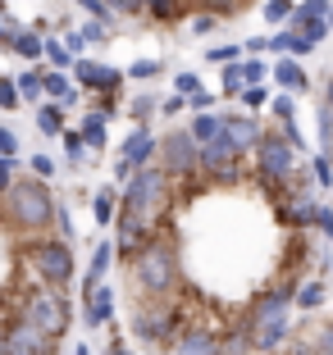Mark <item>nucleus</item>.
Instances as JSON below:
<instances>
[{
  "mask_svg": "<svg viewBox=\"0 0 333 355\" xmlns=\"http://www.w3.org/2000/svg\"><path fill=\"white\" fill-rule=\"evenodd\" d=\"M115 14H142L146 10V0H105Z\"/></svg>",
  "mask_w": 333,
  "mask_h": 355,
  "instance_id": "473e14b6",
  "label": "nucleus"
},
{
  "mask_svg": "<svg viewBox=\"0 0 333 355\" xmlns=\"http://www.w3.org/2000/svg\"><path fill=\"white\" fill-rule=\"evenodd\" d=\"M265 101H270V96H265V87H247V92H242V105H247V110H261Z\"/></svg>",
  "mask_w": 333,
  "mask_h": 355,
  "instance_id": "72a5a7b5",
  "label": "nucleus"
},
{
  "mask_svg": "<svg viewBox=\"0 0 333 355\" xmlns=\"http://www.w3.org/2000/svg\"><path fill=\"white\" fill-rule=\"evenodd\" d=\"M178 278H183V269H178L174 241H169L165 232H156V237L137 251V260H133V287H142L146 296L165 301V296L178 287Z\"/></svg>",
  "mask_w": 333,
  "mask_h": 355,
  "instance_id": "f03ea898",
  "label": "nucleus"
},
{
  "mask_svg": "<svg viewBox=\"0 0 333 355\" xmlns=\"http://www.w3.org/2000/svg\"><path fill=\"white\" fill-rule=\"evenodd\" d=\"M192 110H197V114H210V110H215V96H210V92H197V96H192Z\"/></svg>",
  "mask_w": 333,
  "mask_h": 355,
  "instance_id": "e433bc0d",
  "label": "nucleus"
},
{
  "mask_svg": "<svg viewBox=\"0 0 333 355\" xmlns=\"http://www.w3.org/2000/svg\"><path fill=\"white\" fill-rule=\"evenodd\" d=\"M274 83H279L283 92H306V73H302L292 60H279V69H274Z\"/></svg>",
  "mask_w": 333,
  "mask_h": 355,
  "instance_id": "6ab92c4d",
  "label": "nucleus"
},
{
  "mask_svg": "<svg viewBox=\"0 0 333 355\" xmlns=\"http://www.w3.org/2000/svg\"><path fill=\"white\" fill-rule=\"evenodd\" d=\"M206 60H215V64H238L242 60V46H206Z\"/></svg>",
  "mask_w": 333,
  "mask_h": 355,
  "instance_id": "bb28decb",
  "label": "nucleus"
},
{
  "mask_svg": "<svg viewBox=\"0 0 333 355\" xmlns=\"http://www.w3.org/2000/svg\"><path fill=\"white\" fill-rule=\"evenodd\" d=\"M192 137H197L201 146H206V141H215V137H224V114H215V110H210V114H197L192 119Z\"/></svg>",
  "mask_w": 333,
  "mask_h": 355,
  "instance_id": "2eb2a0df",
  "label": "nucleus"
},
{
  "mask_svg": "<svg viewBox=\"0 0 333 355\" xmlns=\"http://www.w3.org/2000/svg\"><path fill=\"white\" fill-rule=\"evenodd\" d=\"M55 342H60V337H46L42 328L23 324V319H14V324L5 328V346H10V355H55Z\"/></svg>",
  "mask_w": 333,
  "mask_h": 355,
  "instance_id": "6e6552de",
  "label": "nucleus"
},
{
  "mask_svg": "<svg viewBox=\"0 0 333 355\" xmlns=\"http://www.w3.org/2000/svg\"><path fill=\"white\" fill-rule=\"evenodd\" d=\"M274 355H333V319L329 314H315V319L297 324L292 337Z\"/></svg>",
  "mask_w": 333,
  "mask_h": 355,
  "instance_id": "423d86ee",
  "label": "nucleus"
},
{
  "mask_svg": "<svg viewBox=\"0 0 333 355\" xmlns=\"http://www.w3.org/2000/svg\"><path fill=\"white\" fill-rule=\"evenodd\" d=\"M10 51L19 55V60H28V64L46 60V42H42V37H37V32H28V28H23L19 37H14V46H10Z\"/></svg>",
  "mask_w": 333,
  "mask_h": 355,
  "instance_id": "4468645a",
  "label": "nucleus"
},
{
  "mask_svg": "<svg viewBox=\"0 0 333 355\" xmlns=\"http://www.w3.org/2000/svg\"><path fill=\"white\" fill-rule=\"evenodd\" d=\"M219 346H224V333H215V328H206V324H192L188 333L174 342L169 355H219Z\"/></svg>",
  "mask_w": 333,
  "mask_h": 355,
  "instance_id": "1a4fd4ad",
  "label": "nucleus"
},
{
  "mask_svg": "<svg viewBox=\"0 0 333 355\" xmlns=\"http://www.w3.org/2000/svg\"><path fill=\"white\" fill-rule=\"evenodd\" d=\"M78 132H83V141L92 150H105V114H83V123H78Z\"/></svg>",
  "mask_w": 333,
  "mask_h": 355,
  "instance_id": "f3484780",
  "label": "nucleus"
},
{
  "mask_svg": "<svg viewBox=\"0 0 333 355\" xmlns=\"http://www.w3.org/2000/svg\"><path fill=\"white\" fill-rule=\"evenodd\" d=\"M101 69H105V64H96V60H78V64H73V83L96 96V87H101Z\"/></svg>",
  "mask_w": 333,
  "mask_h": 355,
  "instance_id": "a211bd4d",
  "label": "nucleus"
},
{
  "mask_svg": "<svg viewBox=\"0 0 333 355\" xmlns=\"http://www.w3.org/2000/svg\"><path fill=\"white\" fill-rule=\"evenodd\" d=\"M201 14H215V19H233V14L247 10V0H192Z\"/></svg>",
  "mask_w": 333,
  "mask_h": 355,
  "instance_id": "412c9836",
  "label": "nucleus"
},
{
  "mask_svg": "<svg viewBox=\"0 0 333 355\" xmlns=\"http://www.w3.org/2000/svg\"><path fill=\"white\" fill-rule=\"evenodd\" d=\"M73 355H92V351H87V346H78V351H73Z\"/></svg>",
  "mask_w": 333,
  "mask_h": 355,
  "instance_id": "79ce46f5",
  "label": "nucleus"
},
{
  "mask_svg": "<svg viewBox=\"0 0 333 355\" xmlns=\"http://www.w3.org/2000/svg\"><path fill=\"white\" fill-rule=\"evenodd\" d=\"M265 19H270V23H288L292 19V0H265Z\"/></svg>",
  "mask_w": 333,
  "mask_h": 355,
  "instance_id": "a878e982",
  "label": "nucleus"
},
{
  "mask_svg": "<svg viewBox=\"0 0 333 355\" xmlns=\"http://www.w3.org/2000/svg\"><path fill=\"white\" fill-rule=\"evenodd\" d=\"M28 164H32V178H42V182L55 173V159L51 155H28Z\"/></svg>",
  "mask_w": 333,
  "mask_h": 355,
  "instance_id": "7c9ffc66",
  "label": "nucleus"
},
{
  "mask_svg": "<svg viewBox=\"0 0 333 355\" xmlns=\"http://www.w3.org/2000/svg\"><path fill=\"white\" fill-rule=\"evenodd\" d=\"M160 69H165L160 60H137L133 69H128V78H133V83H146V78H160Z\"/></svg>",
  "mask_w": 333,
  "mask_h": 355,
  "instance_id": "393cba45",
  "label": "nucleus"
},
{
  "mask_svg": "<svg viewBox=\"0 0 333 355\" xmlns=\"http://www.w3.org/2000/svg\"><path fill=\"white\" fill-rule=\"evenodd\" d=\"M19 319L32 328H42L46 337H60L69 328V305H64V296L55 287H37V292H28L19 301Z\"/></svg>",
  "mask_w": 333,
  "mask_h": 355,
  "instance_id": "20e7f679",
  "label": "nucleus"
},
{
  "mask_svg": "<svg viewBox=\"0 0 333 355\" xmlns=\"http://www.w3.org/2000/svg\"><path fill=\"white\" fill-rule=\"evenodd\" d=\"M0 355H10V346H5V328H0Z\"/></svg>",
  "mask_w": 333,
  "mask_h": 355,
  "instance_id": "a19ab883",
  "label": "nucleus"
},
{
  "mask_svg": "<svg viewBox=\"0 0 333 355\" xmlns=\"http://www.w3.org/2000/svg\"><path fill=\"white\" fill-rule=\"evenodd\" d=\"M14 83H19V96H23L28 105H37V101L46 96V73H42V69H28V73H19Z\"/></svg>",
  "mask_w": 333,
  "mask_h": 355,
  "instance_id": "dca6fc26",
  "label": "nucleus"
},
{
  "mask_svg": "<svg viewBox=\"0 0 333 355\" xmlns=\"http://www.w3.org/2000/svg\"><path fill=\"white\" fill-rule=\"evenodd\" d=\"M37 128H42V137H64L69 128H64V105L46 101L42 110H37Z\"/></svg>",
  "mask_w": 333,
  "mask_h": 355,
  "instance_id": "ddd939ff",
  "label": "nucleus"
},
{
  "mask_svg": "<svg viewBox=\"0 0 333 355\" xmlns=\"http://www.w3.org/2000/svg\"><path fill=\"white\" fill-rule=\"evenodd\" d=\"M78 5L92 14V23H105V28H110V19H115V10H110L105 0H78Z\"/></svg>",
  "mask_w": 333,
  "mask_h": 355,
  "instance_id": "c85d7f7f",
  "label": "nucleus"
},
{
  "mask_svg": "<svg viewBox=\"0 0 333 355\" xmlns=\"http://www.w3.org/2000/svg\"><path fill=\"white\" fill-rule=\"evenodd\" d=\"M115 241H96V251H92V264H87V278L83 287H101V278L110 273V264H115Z\"/></svg>",
  "mask_w": 333,
  "mask_h": 355,
  "instance_id": "9b49d317",
  "label": "nucleus"
},
{
  "mask_svg": "<svg viewBox=\"0 0 333 355\" xmlns=\"http://www.w3.org/2000/svg\"><path fill=\"white\" fill-rule=\"evenodd\" d=\"M23 264H28L46 287H55V292L73 282V251H69V241H28V246H23Z\"/></svg>",
  "mask_w": 333,
  "mask_h": 355,
  "instance_id": "7ed1b4c3",
  "label": "nucleus"
},
{
  "mask_svg": "<svg viewBox=\"0 0 333 355\" xmlns=\"http://www.w3.org/2000/svg\"><path fill=\"white\" fill-rule=\"evenodd\" d=\"M55 200H51V187H46L42 178H19L5 196H0V219L14 223L23 232H42L55 223Z\"/></svg>",
  "mask_w": 333,
  "mask_h": 355,
  "instance_id": "f257e3e1",
  "label": "nucleus"
},
{
  "mask_svg": "<svg viewBox=\"0 0 333 355\" xmlns=\"http://www.w3.org/2000/svg\"><path fill=\"white\" fill-rule=\"evenodd\" d=\"M146 14L160 23H174L178 14H183V0H146Z\"/></svg>",
  "mask_w": 333,
  "mask_h": 355,
  "instance_id": "4be33fe9",
  "label": "nucleus"
},
{
  "mask_svg": "<svg viewBox=\"0 0 333 355\" xmlns=\"http://www.w3.org/2000/svg\"><path fill=\"white\" fill-rule=\"evenodd\" d=\"M105 37H110V28H105V23H87V28H83V42H87V46L105 42Z\"/></svg>",
  "mask_w": 333,
  "mask_h": 355,
  "instance_id": "f704fd0d",
  "label": "nucleus"
},
{
  "mask_svg": "<svg viewBox=\"0 0 333 355\" xmlns=\"http://www.w3.org/2000/svg\"><path fill=\"white\" fill-rule=\"evenodd\" d=\"M160 168L169 178H192L201 168V141L192 137V128H174L160 141Z\"/></svg>",
  "mask_w": 333,
  "mask_h": 355,
  "instance_id": "39448f33",
  "label": "nucleus"
},
{
  "mask_svg": "<svg viewBox=\"0 0 333 355\" xmlns=\"http://www.w3.org/2000/svg\"><path fill=\"white\" fill-rule=\"evenodd\" d=\"M119 205H124V191H115V187H101V196L92 200V219L101 223V228H110V223L119 219Z\"/></svg>",
  "mask_w": 333,
  "mask_h": 355,
  "instance_id": "f8f14e48",
  "label": "nucleus"
},
{
  "mask_svg": "<svg viewBox=\"0 0 333 355\" xmlns=\"http://www.w3.org/2000/svg\"><path fill=\"white\" fill-rule=\"evenodd\" d=\"M197 92H201V78H197V73H174V96L192 101Z\"/></svg>",
  "mask_w": 333,
  "mask_h": 355,
  "instance_id": "b1692460",
  "label": "nucleus"
},
{
  "mask_svg": "<svg viewBox=\"0 0 333 355\" xmlns=\"http://www.w3.org/2000/svg\"><path fill=\"white\" fill-rule=\"evenodd\" d=\"M19 83H14V78H0V110H19Z\"/></svg>",
  "mask_w": 333,
  "mask_h": 355,
  "instance_id": "cd10ccee",
  "label": "nucleus"
},
{
  "mask_svg": "<svg viewBox=\"0 0 333 355\" xmlns=\"http://www.w3.org/2000/svg\"><path fill=\"white\" fill-rule=\"evenodd\" d=\"M64 150H69V164H87V141H83V132H78V128H69V132H64Z\"/></svg>",
  "mask_w": 333,
  "mask_h": 355,
  "instance_id": "5701e85b",
  "label": "nucleus"
},
{
  "mask_svg": "<svg viewBox=\"0 0 333 355\" xmlns=\"http://www.w3.org/2000/svg\"><path fill=\"white\" fill-rule=\"evenodd\" d=\"M156 96H137V101H133V119H146V114H151V110H156Z\"/></svg>",
  "mask_w": 333,
  "mask_h": 355,
  "instance_id": "c9c22d12",
  "label": "nucleus"
},
{
  "mask_svg": "<svg viewBox=\"0 0 333 355\" xmlns=\"http://www.w3.org/2000/svg\"><path fill=\"white\" fill-rule=\"evenodd\" d=\"M160 110L174 119V114H183V110H188V101H183V96H169V101H160Z\"/></svg>",
  "mask_w": 333,
  "mask_h": 355,
  "instance_id": "58836bf2",
  "label": "nucleus"
},
{
  "mask_svg": "<svg viewBox=\"0 0 333 355\" xmlns=\"http://www.w3.org/2000/svg\"><path fill=\"white\" fill-rule=\"evenodd\" d=\"M83 301H87V310H83L87 328H101L115 319V296L105 292V287H83Z\"/></svg>",
  "mask_w": 333,
  "mask_h": 355,
  "instance_id": "9d476101",
  "label": "nucleus"
},
{
  "mask_svg": "<svg viewBox=\"0 0 333 355\" xmlns=\"http://www.w3.org/2000/svg\"><path fill=\"white\" fill-rule=\"evenodd\" d=\"M215 28H219L215 14H197V19H192V32H215Z\"/></svg>",
  "mask_w": 333,
  "mask_h": 355,
  "instance_id": "4c0bfd02",
  "label": "nucleus"
},
{
  "mask_svg": "<svg viewBox=\"0 0 333 355\" xmlns=\"http://www.w3.org/2000/svg\"><path fill=\"white\" fill-rule=\"evenodd\" d=\"M151 155H160V141H156V132L142 123V128H133V132L124 137V146H119V168H115V173L128 182L133 173L151 168Z\"/></svg>",
  "mask_w": 333,
  "mask_h": 355,
  "instance_id": "0eeeda50",
  "label": "nucleus"
},
{
  "mask_svg": "<svg viewBox=\"0 0 333 355\" xmlns=\"http://www.w3.org/2000/svg\"><path fill=\"white\" fill-rule=\"evenodd\" d=\"M55 228L64 232V241H73V219H69V209H64V214H55Z\"/></svg>",
  "mask_w": 333,
  "mask_h": 355,
  "instance_id": "ea45409f",
  "label": "nucleus"
},
{
  "mask_svg": "<svg viewBox=\"0 0 333 355\" xmlns=\"http://www.w3.org/2000/svg\"><path fill=\"white\" fill-rule=\"evenodd\" d=\"M46 64L64 73V69H73V64H78V55L64 46V37H51V42H46Z\"/></svg>",
  "mask_w": 333,
  "mask_h": 355,
  "instance_id": "aec40b11",
  "label": "nucleus"
},
{
  "mask_svg": "<svg viewBox=\"0 0 333 355\" xmlns=\"http://www.w3.org/2000/svg\"><path fill=\"white\" fill-rule=\"evenodd\" d=\"M242 78H247V87H261L265 64H261V60H242Z\"/></svg>",
  "mask_w": 333,
  "mask_h": 355,
  "instance_id": "2f4dec72",
  "label": "nucleus"
},
{
  "mask_svg": "<svg viewBox=\"0 0 333 355\" xmlns=\"http://www.w3.org/2000/svg\"><path fill=\"white\" fill-rule=\"evenodd\" d=\"M0 159H19V137H14V128L0 123Z\"/></svg>",
  "mask_w": 333,
  "mask_h": 355,
  "instance_id": "c756f323",
  "label": "nucleus"
}]
</instances>
